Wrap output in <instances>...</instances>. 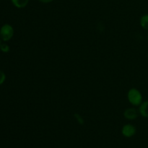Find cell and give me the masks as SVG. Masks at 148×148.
Here are the masks:
<instances>
[{
	"mask_svg": "<svg viewBox=\"0 0 148 148\" xmlns=\"http://www.w3.org/2000/svg\"><path fill=\"white\" fill-rule=\"evenodd\" d=\"M122 134L126 137H131L136 133V128L132 124H126L122 128Z\"/></svg>",
	"mask_w": 148,
	"mask_h": 148,
	"instance_id": "3957f363",
	"label": "cell"
},
{
	"mask_svg": "<svg viewBox=\"0 0 148 148\" xmlns=\"http://www.w3.org/2000/svg\"><path fill=\"white\" fill-rule=\"evenodd\" d=\"M140 113L143 117L148 118V101H144L140 104Z\"/></svg>",
	"mask_w": 148,
	"mask_h": 148,
	"instance_id": "5b68a950",
	"label": "cell"
},
{
	"mask_svg": "<svg viewBox=\"0 0 148 148\" xmlns=\"http://www.w3.org/2000/svg\"><path fill=\"white\" fill-rule=\"evenodd\" d=\"M0 49L2 52L4 53H7V52L10 51V47L7 46V44H1L0 46Z\"/></svg>",
	"mask_w": 148,
	"mask_h": 148,
	"instance_id": "9c48e42d",
	"label": "cell"
},
{
	"mask_svg": "<svg viewBox=\"0 0 148 148\" xmlns=\"http://www.w3.org/2000/svg\"><path fill=\"white\" fill-rule=\"evenodd\" d=\"M5 79H6L5 74H4L2 71L0 70V85L4 83V82L5 81Z\"/></svg>",
	"mask_w": 148,
	"mask_h": 148,
	"instance_id": "30bf717a",
	"label": "cell"
},
{
	"mask_svg": "<svg viewBox=\"0 0 148 148\" xmlns=\"http://www.w3.org/2000/svg\"><path fill=\"white\" fill-rule=\"evenodd\" d=\"M128 100L130 103L133 106H140V104L143 103V96L140 91L135 88L130 89L128 92Z\"/></svg>",
	"mask_w": 148,
	"mask_h": 148,
	"instance_id": "6da1fadb",
	"label": "cell"
},
{
	"mask_svg": "<svg viewBox=\"0 0 148 148\" xmlns=\"http://www.w3.org/2000/svg\"><path fill=\"white\" fill-rule=\"evenodd\" d=\"M14 30L10 25H4L0 29V37L4 41H8L12 38Z\"/></svg>",
	"mask_w": 148,
	"mask_h": 148,
	"instance_id": "7a4b0ae2",
	"label": "cell"
},
{
	"mask_svg": "<svg viewBox=\"0 0 148 148\" xmlns=\"http://www.w3.org/2000/svg\"><path fill=\"white\" fill-rule=\"evenodd\" d=\"M147 56H148V55H147Z\"/></svg>",
	"mask_w": 148,
	"mask_h": 148,
	"instance_id": "5bb4252c",
	"label": "cell"
},
{
	"mask_svg": "<svg viewBox=\"0 0 148 148\" xmlns=\"http://www.w3.org/2000/svg\"><path fill=\"white\" fill-rule=\"evenodd\" d=\"M140 25L145 30H148V14H145L141 17Z\"/></svg>",
	"mask_w": 148,
	"mask_h": 148,
	"instance_id": "52a82bcc",
	"label": "cell"
},
{
	"mask_svg": "<svg viewBox=\"0 0 148 148\" xmlns=\"http://www.w3.org/2000/svg\"><path fill=\"white\" fill-rule=\"evenodd\" d=\"M147 40H148V35H147Z\"/></svg>",
	"mask_w": 148,
	"mask_h": 148,
	"instance_id": "4fadbf2b",
	"label": "cell"
},
{
	"mask_svg": "<svg viewBox=\"0 0 148 148\" xmlns=\"http://www.w3.org/2000/svg\"><path fill=\"white\" fill-rule=\"evenodd\" d=\"M12 4L17 8H23L28 4L29 0H11Z\"/></svg>",
	"mask_w": 148,
	"mask_h": 148,
	"instance_id": "8992f818",
	"label": "cell"
},
{
	"mask_svg": "<svg viewBox=\"0 0 148 148\" xmlns=\"http://www.w3.org/2000/svg\"><path fill=\"white\" fill-rule=\"evenodd\" d=\"M75 119H76V120L77 121V122L79 123V124H81V125H82V124H84V123H85V121H84L83 118H82V116H81L79 114H75Z\"/></svg>",
	"mask_w": 148,
	"mask_h": 148,
	"instance_id": "ba28073f",
	"label": "cell"
},
{
	"mask_svg": "<svg viewBox=\"0 0 148 148\" xmlns=\"http://www.w3.org/2000/svg\"><path fill=\"white\" fill-rule=\"evenodd\" d=\"M40 1H41V2L43 3H49V2H51V1H53V0H39Z\"/></svg>",
	"mask_w": 148,
	"mask_h": 148,
	"instance_id": "8fae6325",
	"label": "cell"
},
{
	"mask_svg": "<svg viewBox=\"0 0 148 148\" xmlns=\"http://www.w3.org/2000/svg\"><path fill=\"white\" fill-rule=\"evenodd\" d=\"M124 116L126 119L130 120H134L138 116L137 111L134 108H130L126 110L124 113Z\"/></svg>",
	"mask_w": 148,
	"mask_h": 148,
	"instance_id": "277c9868",
	"label": "cell"
},
{
	"mask_svg": "<svg viewBox=\"0 0 148 148\" xmlns=\"http://www.w3.org/2000/svg\"><path fill=\"white\" fill-rule=\"evenodd\" d=\"M0 46H1V40H0Z\"/></svg>",
	"mask_w": 148,
	"mask_h": 148,
	"instance_id": "7c38bea8",
	"label": "cell"
}]
</instances>
